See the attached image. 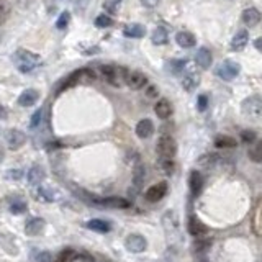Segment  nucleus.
Returning a JSON list of instances; mask_svg holds the SVG:
<instances>
[{"label": "nucleus", "mask_w": 262, "mask_h": 262, "mask_svg": "<svg viewBox=\"0 0 262 262\" xmlns=\"http://www.w3.org/2000/svg\"><path fill=\"white\" fill-rule=\"evenodd\" d=\"M12 59H13L15 67H17L21 74H28L41 64V57L38 54H35V52H31V51H26V50H18L17 52H13Z\"/></svg>", "instance_id": "f257e3e1"}, {"label": "nucleus", "mask_w": 262, "mask_h": 262, "mask_svg": "<svg viewBox=\"0 0 262 262\" xmlns=\"http://www.w3.org/2000/svg\"><path fill=\"white\" fill-rule=\"evenodd\" d=\"M38 100H40V92H38V90H36V89H26V90H23V92L20 94L18 104L21 106H31V105H35Z\"/></svg>", "instance_id": "2eb2a0df"}, {"label": "nucleus", "mask_w": 262, "mask_h": 262, "mask_svg": "<svg viewBox=\"0 0 262 262\" xmlns=\"http://www.w3.org/2000/svg\"><path fill=\"white\" fill-rule=\"evenodd\" d=\"M36 262H54V261H52V256L50 253H41L36 258Z\"/></svg>", "instance_id": "a19ab883"}, {"label": "nucleus", "mask_w": 262, "mask_h": 262, "mask_svg": "<svg viewBox=\"0 0 262 262\" xmlns=\"http://www.w3.org/2000/svg\"><path fill=\"white\" fill-rule=\"evenodd\" d=\"M10 15V8L7 7V5H0V25L5 23Z\"/></svg>", "instance_id": "58836bf2"}, {"label": "nucleus", "mask_w": 262, "mask_h": 262, "mask_svg": "<svg viewBox=\"0 0 262 262\" xmlns=\"http://www.w3.org/2000/svg\"><path fill=\"white\" fill-rule=\"evenodd\" d=\"M0 118H7V110L3 106H0Z\"/></svg>", "instance_id": "49530a36"}, {"label": "nucleus", "mask_w": 262, "mask_h": 262, "mask_svg": "<svg viewBox=\"0 0 262 262\" xmlns=\"http://www.w3.org/2000/svg\"><path fill=\"white\" fill-rule=\"evenodd\" d=\"M146 95H148V97H156V95H157V89H156V85H149V89H148Z\"/></svg>", "instance_id": "c03bdc74"}, {"label": "nucleus", "mask_w": 262, "mask_h": 262, "mask_svg": "<svg viewBox=\"0 0 262 262\" xmlns=\"http://www.w3.org/2000/svg\"><path fill=\"white\" fill-rule=\"evenodd\" d=\"M167 190H169L167 182L162 180V182H157V184H154V185L149 187V189L146 190V194H144V197H146L148 202L156 203V202L164 199L165 194H167Z\"/></svg>", "instance_id": "423d86ee"}, {"label": "nucleus", "mask_w": 262, "mask_h": 262, "mask_svg": "<svg viewBox=\"0 0 262 262\" xmlns=\"http://www.w3.org/2000/svg\"><path fill=\"white\" fill-rule=\"evenodd\" d=\"M125 248L130 251L133 254H140L144 253L148 248V241L146 238L143 236V234H138V233H133L130 234L126 239H125Z\"/></svg>", "instance_id": "20e7f679"}, {"label": "nucleus", "mask_w": 262, "mask_h": 262, "mask_svg": "<svg viewBox=\"0 0 262 262\" xmlns=\"http://www.w3.org/2000/svg\"><path fill=\"white\" fill-rule=\"evenodd\" d=\"M144 177H146V172H144V167L141 164H138L135 167V172H133V185L136 187V189H141L143 187V182Z\"/></svg>", "instance_id": "cd10ccee"}, {"label": "nucleus", "mask_w": 262, "mask_h": 262, "mask_svg": "<svg viewBox=\"0 0 262 262\" xmlns=\"http://www.w3.org/2000/svg\"><path fill=\"white\" fill-rule=\"evenodd\" d=\"M241 20L243 23L248 26V28H254V26H258L262 20V13L259 12L258 8H246L244 12L241 13Z\"/></svg>", "instance_id": "9b49d317"}, {"label": "nucleus", "mask_w": 262, "mask_h": 262, "mask_svg": "<svg viewBox=\"0 0 262 262\" xmlns=\"http://www.w3.org/2000/svg\"><path fill=\"white\" fill-rule=\"evenodd\" d=\"M10 211H12L13 215H21V213L26 211V203L21 199H17V202L10 203Z\"/></svg>", "instance_id": "7c9ffc66"}, {"label": "nucleus", "mask_w": 262, "mask_h": 262, "mask_svg": "<svg viewBox=\"0 0 262 262\" xmlns=\"http://www.w3.org/2000/svg\"><path fill=\"white\" fill-rule=\"evenodd\" d=\"M36 195H38L40 202H54L57 199L56 192L51 190V189H48V187H40L38 192H36Z\"/></svg>", "instance_id": "bb28decb"}, {"label": "nucleus", "mask_w": 262, "mask_h": 262, "mask_svg": "<svg viewBox=\"0 0 262 262\" xmlns=\"http://www.w3.org/2000/svg\"><path fill=\"white\" fill-rule=\"evenodd\" d=\"M239 71H241V67H239V64L236 61H223L220 66L216 67V76L223 79V81H233V79H236L238 77V74Z\"/></svg>", "instance_id": "7ed1b4c3"}, {"label": "nucleus", "mask_w": 262, "mask_h": 262, "mask_svg": "<svg viewBox=\"0 0 262 262\" xmlns=\"http://www.w3.org/2000/svg\"><path fill=\"white\" fill-rule=\"evenodd\" d=\"M5 138H7V144L12 151H17L26 143V135L21 130H10Z\"/></svg>", "instance_id": "1a4fd4ad"}, {"label": "nucleus", "mask_w": 262, "mask_h": 262, "mask_svg": "<svg viewBox=\"0 0 262 262\" xmlns=\"http://www.w3.org/2000/svg\"><path fill=\"white\" fill-rule=\"evenodd\" d=\"M154 133V123L149 120V118H144L141 121H138L136 125V135L138 138H141V140H148V138H151Z\"/></svg>", "instance_id": "dca6fc26"}, {"label": "nucleus", "mask_w": 262, "mask_h": 262, "mask_svg": "<svg viewBox=\"0 0 262 262\" xmlns=\"http://www.w3.org/2000/svg\"><path fill=\"white\" fill-rule=\"evenodd\" d=\"M123 35H125L126 38H143V36L146 35V28H144L143 25L133 23V25L125 26V30H123Z\"/></svg>", "instance_id": "5701e85b"}, {"label": "nucleus", "mask_w": 262, "mask_h": 262, "mask_svg": "<svg viewBox=\"0 0 262 262\" xmlns=\"http://www.w3.org/2000/svg\"><path fill=\"white\" fill-rule=\"evenodd\" d=\"M243 113L248 116H262V99L258 95H253V97H248L241 105Z\"/></svg>", "instance_id": "39448f33"}, {"label": "nucleus", "mask_w": 262, "mask_h": 262, "mask_svg": "<svg viewBox=\"0 0 262 262\" xmlns=\"http://www.w3.org/2000/svg\"><path fill=\"white\" fill-rule=\"evenodd\" d=\"M45 177H46V172L41 165H33V167L28 170V174H26V179H28L30 185H40L41 182L45 180Z\"/></svg>", "instance_id": "f3484780"}, {"label": "nucleus", "mask_w": 262, "mask_h": 262, "mask_svg": "<svg viewBox=\"0 0 262 262\" xmlns=\"http://www.w3.org/2000/svg\"><path fill=\"white\" fill-rule=\"evenodd\" d=\"M154 111H156V115L161 120H167V118H170V115L174 113V106L169 100L161 99L156 102V105H154Z\"/></svg>", "instance_id": "f8f14e48"}, {"label": "nucleus", "mask_w": 262, "mask_h": 262, "mask_svg": "<svg viewBox=\"0 0 262 262\" xmlns=\"http://www.w3.org/2000/svg\"><path fill=\"white\" fill-rule=\"evenodd\" d=\"M207 106H208V97L207 95H200L199 102H197V108H199L200 111H205Z\"/></svg>", "instance_id": "ea45409f"}, {"label": "nucleus", "mask_w": 262, "mask_h": 262, "mask_svg": "<svg viewBox=\"0 0 262 262\" xmlns=\"http://www.w3.org/2000/svg\"><path fill=\"white\" fill-rule=\"evenodd\" d=\"M151 40L156 46H161V45H165V43H167L169 35H167V31H165V28H161V26H159V28L153 31Z\"/></svg>", "instance_id": "a878e982"}, {"label": "nucleus", "mask_w": 262, "mask_h": 262, "mask_svg": "<svg viewBox=\"0 0 262 262\" xmlns=\"http://www.w3.org/2000/svg\"><path fill=\"white\" fill-rule=\"evenodd\" d=\"M187 229H189V233H190L194 238H197V239L205 238L207 234H208V226L200 220V218H197L195 215L189 216V223H187Z\"/></svg>", "instance_id": "0eeeda50"}, {"label": "nucleus", "mask_w": 262, "mask_h": 262, "mask_svg": "<svg viewBox=\"0 0 262 262\" xmlns=\"http://www.w3.org/2000/svg\"><path fill=\"white\" fill-rule=\"evenodd\" d=\"M43 229H45V220L40 216L30 218L25 224V233L28 234V236H38Z\"/></svg>", "instance_id": "4468645a"}, {"label": "nucleus", "mask_w": 262, "mask_h": 262, "mask_svg": "<svg viewBox=\"0 0 262 262\" xmlns=\"http://www.w3.org/2000/svg\"><path fill=\"white\" fill-rule=\"evenodd\" d=\"M113 23V20H111L108 15H99L97 18H95V26H99V28H108Z\"/></svg>", "instance_id": "72a5a7b5"}, {"label": "nucleus", "mask_w": 262, "mask_h": 262, "mask_svg": "<svg viewBox=\"0 0 262 262\" xmlns=\"http://www.w3.org/2000/svg\"><path fill=\"white\" fill-rule=\"evenodd\" d=\"M249 157L253 162H262V140L258 141V144L249 151Z\"/></svg>", "instance_id": "c756f323"}, {"label": "nucleus", "mask_w": 262, "mask_h": 262, "mask_svg": "<svg viewBox=\"0 0 262 262\" xmlns=\"http://www.w3.org/2000/svg\"><path fill=\"white\" fill-rule=\"evenodd\" d=\"M77 258H79V253L76 249L66 248V249H62L61 253L56 256L54 262H74V261H77Z\"/></svg>", "instance_id": "393cba45"}, {"label": "nucleus", "mask_w": 262, "mask_h": 262, "mask_svg": "<svg viewBox=\"0 0 262 262\" xmlns=\"http://www.w3.org/2000/svg\"><path fill=\"white\" fill-rule=\"evenodd\" d=\"M185 64H187L185 59H172V61H169L167 69L174 74V76H177L179 72H182V69L185 67Z\"/></svg>", "instance_id": "c85d7f7f"}, {"label": "nucleus", "mask_w": 262, "mask_h": 262, "mask_svg": "<svg viewBox=\"0 0 262 262\" xmlns=\"http://www.w3.org/2000/svg\"><path fill=\"white\" fill-rule=\"evenodd\" d=\"M241 140L244 143H253L256 140V133L254 131H251V130H246L241 133Z\"/></svg>", "instance_id": "4c0bfd02"}, {"label": "nucleus", "mask_w": 262, "mask_h": 262, "mask_svg": "<svg viewBox=\"0 0 262 262\" xmlns=\"http://www.w3.org/2000/svg\"><path fill=\"white\" fill-rule=\"evenodd\" d=\"M95 205L106 207V208H116V210H123V208H130V200L123 199V197H105V199H97Z\"/></svg>", "instance_id": "6e6552de"}, {"label": "nucleus", "mask_w": 262, "mask_h": 262, "mask_svg": "<svg viewBox=\"0 0 262 262\" xmlns=\"http://www.w3.org/2000/svg\"><path fill=\"white\" fill-rule=\"evenodd\" d=\"M41 120H43V108L36 110L35 113H33V116H31V120H30V128H33V130H35V128L41 123Z\"/></svg>", "instance_id": "c9c22d12"}, {"label": "nucleus", "mask_w": 262, "mask_h": 262, "mask_svg": "<svg viewBox=\"0 0 262 262\" xmlns=\"http://www.w3.org/2000/svg\"><path fill=\"white\" fill-rule=\"evenodd\" d=\"M5 177L10 179V180H20L23 177V170L21 169H10L7 174H5Z\"/></svg>", "instance_id": "e433bc0d"}, {"label": "nucleus", "mask_w": 262, "mask_h": 262, "mask_svg": "<svg viewBox=\"0 0 262 262\" xmlns=\"http://www.w3.org/2000/svg\"><path fill=\"white\" fill-rule=\"evenodd\" d=\"M195 61L197 64L202 67V69H210L211 62H213V56H211V51L207 50V48H202V50L197 52L195 56Z\"/></svg>", "instance_id": "4be33fe9"}, {"label": "nucleus", "mask_w": 262, "mask_h": 262, "mask_svg": "<svg viewBox=\"0 0 262 262\" xmlns=\"http://www.w3.org/2000/svg\"><path fill=\"white\" fill-rule=\"evenodd\" d=\"M215 146L218 149H233L238 146V141L234 140L233 136H228V135H218L215 138Z\"/></svg>", "instance_id": "b1692460"}, {"label": "nucleus", "mask_w": 262, "mask_h": 262, "mask_svg": "<svg viewBox=\"0 0 262 262\" xmlns=\"http://www.w3.org/2000/svg\"><path fill=\"white\" fill-rule=\"evenodd\" d=\"M249 43V33L246 30H239L231 40V50L233 51H241Z\"/></svg>", "instance_id": "6ab92c4d"}, {"label": "nucleus", "mask_w": 262, "mask_h": 262, "mask_svg": "<svg viewBox=\"0 0 262 262\" xmlns=\"http://www.w3.org/2000/svg\"><path fill=\"white\" fill-rule=\"evenodd\" d=\"M159 164H161L162 172H165L167 175L174 174V169H175L174 159H165V157H161V161H159Z\"/></svg>", "instance_id": "2f4dec72"}, {"label": "nucleus", "mask_w": 262, "mask_h": 262, "mask_svg": "<svg viewBox=\"0 0 262 262\" xmlns=\"http://www.w3.org/2000/svg\"><path fill=\"white\" fill-rule=\"evenodd\" d=\"M69 20H71V13H69V12H62L59 15V18H57V21H56V26L59 30H64L69 25Z\"/></svg>", "instance_id": "f704fd0d"}, {"label": "nucleus", "mask_w": 262, "mask_h": 262, "mask_svg": "<svg viewBox=\"0 0 262 262\" xmlns=\"http://www.w3.org/2000/svg\"><path fill=\"white\" fill-rule=\"evenodd\" d=\"M205 238H200V241L195 243V248L199 251H207L208 248H210V241H203Z\"/></svg>", "instance_id": "79ce46f5"}, {"label": "nucleus", "mask_w": 262, "mask_h": 262, "mask_svg": "<svg viewBox=\"0 0 262 262\" xmlns=\"http://www.w3.org/2000/svg\"><path fill=\"white\" fill-rule=\"evenodd\" d=\"M200 81H202V77L199 72L189 71L184 76V79H182V87H184L187 92H194V90L200 85Z\"/></svg>", "instance_id": "ddd939ff"}, {"label": "nucleus", "mask_w": 262, "mask_h": 262, "mask_svg": "<svg viewBox=\"0 0 262 262\" xmlns=\"http://www.w3.org/2000/svg\"><path fill=\"white\" fill-rule=\"evenodd\" d=\"M254 48H256V50L262 51V38H258V40L254 41Z\"/></svg>", "instance_id": "a18cd8bd"}, {"label": "nucleus", "mask_w": 262, "mask_h": 262, "mask_svg": "<svg viewBox=\"0 0 262 262\" xmlns=\"http://www.w3.org/2000/svg\"><path fill=\"white\" fill-rule=\"evenodd\" d=\"M3 157H5V153H3V149H2V148H0V162H2V161H3Z\"/></svg>", "instance_id": "de8ad7c7"}, {"label": "nucleus", "mask_w": 262, "mask_h": 262, "mask_svg": "<svg viewBox=\"0 0 262 262\" xmlns=\"http://www.w3.org/2000/svg\"><path fill=\"white\" fill-rule=\"evenodd\" d=\"M159 2H161V0H141L143 7H146V8H156Z\"/></svg>", "instance_id": "37998d69"}, {"label": "nucleus", "mask_w": 262, "mask_h": 262, "mask_svg": "<svg viewBox=\"0 0 262 262\" xmlns=\"http://www.w3.org/2000/svg\"><path fill=\"white\" fill-rule=\"evenodd\" d=\"M85 226H87L90 231H95V233H110L111 231V224L105 220H100V218L89 220L85 223Z\"/></svg>", "instance_id": "412c9836"}, {"label": "nucleus", "mask_w": 262, "mask_h": 262, "mask_svg": "<svg viewBox=\"0 0 262 262\" xmlns=\"http://www.w3.org/2000/svg\"><path fill=\"white\" fill-rule=\"evenodd\" d=\"M175 43L180 46V48H194L197 45V38L195 35H192L190 31H179L177 35H175Z\"/></svg>", "instance_id": "aec40b11"}, {"label": "nucleus", "mask_w": 262, "mask_h": 262, "mask_svg": "<svg viewBox=\"0 0 262 262\" xmlns=\"http://www.w3.org/2000/svg\"><path fill=\"white\" fill-rule=\"evenodd\" d=\"M156 151L159 154V157H165V159H174L175 153H177V144L172 136H161L157 140L156 144Z\"/></svg>", "instance_id": "f03ea898"}, {"label": "nucleus", "mask_w": 262, "mask_h": 262, "mask_svg": "<svg viewBox=\"0 0 262 262\" xmlns=\"http://www.w3.org/2000/svg\"><path fill=\"white\" fill-rule=\"evenodd\" d=\"M123 3V0H105L104 2V8L108 13H116L120 8V5Z\"/></svg>", "instance_id": "473e14b6"}, {"label": "nucleus", "mask_w": 262, "mask_h": 262, "mask_svg": "<svg viewBox=\"0 0 262 262\" xmlns=\"http://www.w3.org/2000/svg\"><path fill=\"white\" fill-rule=\"evenodd\" d=\"M189 185H190L192 194H194L195 197H199L202 189H203V175L199 172V170H192V172H190V175H189Z\"/></svg>", "instance_id": "a211bd4d"}, {"label": "nucleus", "mask_w": 262, "mask_h": 262, "mask_svg": "<svg viewBox=\"0 0 262 262\" xmlns=\"http://www.w3.org/2000/svg\"><path fill=\"white\" fill-rule=\"evenodd\" d=\"M126 84H128V87H131L133 90H140L148 85V77H146V74L141 71H133L126 76Z\"/></svg>", "instance_id": "9d476101"}]
</instances>
